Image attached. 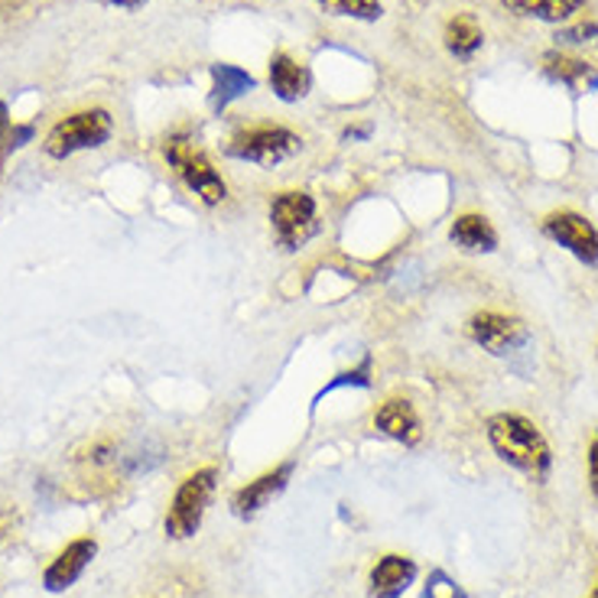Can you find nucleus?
<instances>
[{
	"label": "nucleus",
	"mask_w": 598,
	"mask_h": 598,
	"mask_svg": "<svg viewBox=\"0 0 598 598\" xmlns=\"http://www.w3.org/2000/svg\"><path fill=\"white\" fill-rule=\"evenodd\" d=\"M485 429H488V442H491L495 455L501 462H508L511 468H521L537 478H544L550 472L553 449L534 419H527L521 413H495Z\"/></svg>",
	"instance_id": "f257e3e1"
},
{
	"label": "nucleus",
	"mask_w": 598,
	"mask_h": 598,
	"mask_svg": "<svg viewBox=\"0 0 598 598\" xmlns=\"http://www.w3.org/2000/svg\"><path fill=\"white\" fill-rule=\"evenodd\" d=\"M218 472L215 468H199L183 478V485L173 495V504L167 511V537L173 540H190L196 537L205 521V511L215 498Z\"/></svg>",
	"instance_id": "f03ea898"
},
{
	"label": "nucleus",
	"mask_w": 598,
	"mask_h": 598,
	"mask_svg": "<svg viewBox=\"0 0 598 598\" xmlns=\"http://www.w3.org/2000/svg\"><path fill=\"white\" fill-rule=\"evenodd\" d=\"M163 157H167V163L183 176V183L199 196L205 205H218V202H224L228 196V186H224V180L211 170V163L202 157L199 150L190 144V137L186 134H173V137H167L163 141Z\"/></svg>",
	"instance_id": "7ed1b4c3"
},
{
	"label": "nucleus",
	"mask_w": 598,
	"mask_h": 598,
	"mask_svg": "<svg viewBox=\"0 0 598 598\" xmlns=\"http://www.w3.org/2000/svg\"><path fill=\"white\" fill-rule=\"evenodd\" d=\"M108 137H111V118H108V111H78V114L59 121V124L49 131L42 150H46L52 160H65V157H72V154H78V150H95V147H101Z\"/></svg>",
	"instance_id": "20e7f679"
},
{
	"label": "nucleus",
	"mask_w": 598,
	"mask_h": 598,
	"mask_svg": "<svg viewBox=\"0 0 598 598\" xmlns=\"http://www.w3.org/2000/svg\"><path fill=\"white\" fill-rule=\"evenodd\" d=\"M270 224L286 251L303 247L316 234V199L309 193H280L270 202Z\"/></svg>",
	"instance_id": "39448f33"
},
{
	"label": "nucleus",
	"mask_w": 598,
	"mask_h": 598,
	"mask_svg": "<svg viewBox=\"0 0 598 598\" xmlns=\"http://www.w3.org/2000/svg\"><path fill=\"white\" fill-rule=\"evenodd\" d=\"M468 339L485 349L495 358H508L521 352L530 342V332L521 319L504 316V313H475L468 319Z\"/></svg>",
	"instance_id": "423d86ee"
},
{
	"label": "nucleus",
	"mask_w": 598,
	"mask_h": 598,
	"mask_svg": "<svg viewBox=\"0 0 598 598\" xmlns=\"http://www.w3.org/2000/svg\"><path fill=\"white\" fill-rule=\"evenodd\" d=\"M300 150V137L290 134L286 127H254V131H244L231 141L228 154L237 157V160H251V163H260V167H273V163H283L286 157H293Z\"/></svg>",
	"instance_id": "0eeeda50"
},
{
	"label": "nucleus",
	"mask_w": 598,
	"mask_h": 598,
	"mask_svg": "<svg viewBox=\"0 0 598 598\" xmlns=\"http://www.w3.org/2000/svg\"><path fill=\"white\" fill-rule=\"evenodd\" d=\"M544 234L550 241H557L560 247H566L583 264H589V267L598 264V228L589 218H583L579 211H553V215H547L544 218Z\"/></svg>",
	"instance_id": "6e6552de"
},
{
	"label": "nucleus",
	"mask_w": 598,
	"mask_h": 598,
	"mask_svg": "<svg viewBox=\"0 0 598 598\" xmlns=\"http://www.w3.org/2000/svg\"><path fill=\"white\" fill-rule=\"evenodd\" d=\"M95 553H98V544H95L91 537L72 540V544L49 563V570L42 573V586H46L49 593H65L69 586L78 583V576L88 570V563L95 560Z\"/></svg>",
	"instance_id": "1a4fd4ad"
},
{
	"label": "nucleus",
	"mask_w": 598,
	"mask_h": 598,
	"mask_svg": "<svg viewBox=\"0 0 598 598\" xmlns=\"http://www.w3.org/2000/svg\"><path fill=\"white\" fill-rule=\"evenodd\" d=\"M290 475H293V465L286 462V465H277L273 472H264L260 478L247 481V485H244L241 491H234V498H231L234 514H237V517H254L257 511H264V508L286 488Z\"/></svg>",
	"instance_id": "9d476101"
},
{
	"label": "nucleus",
	"mask_w": 598,
	"mask_h": 598,
	"mask_svg": "<svg viewBox=\"0 0 598 598\" xmlns=\"http://www.w3.org/2000/svg\"><path fill=\"white\" fill-rule=\"evenodd\" d=\"M375 429H381L388 439H394L400 446H416L423 439V426H419V416L413 410L410 400L391 398L385 400L375 413Z\"/></svg>",
	"instance_id": "9b49d317"
},
{
	"label": "nucleus",
	"mask_w": 598,
	"mask_h": 598,
	"mask_svg": "<svg viewBox=\"0 0 598 598\" xmlns=\"http://www.w3.org/2000/svg\"><path fill=\"white\" fill-rule=\"evenodd\" d=\"M416 579V563L410 557L388 553L371 570V598H400Z\"/></svg>",
	"instance_id": "f8f14e48"
},
{
	"label": "nucleus",
	"mask_w": 598,
	"mask_h": 598,
	"mask_svg": "<svg viewBox=\"0 0 598 598\" xmlns=\"http://www.w3.org/2000/svg\"><path fill=\"white\" fill-rule=\"evenodd\" d=\"M452 244H459L468 254H491L498 247V231L485 215H459L449 231Z\"/></svg>",
	"instance_id": "ddd939ff"
},
{
	"label": "nucleus",
	"mask_w": 598,
	"mask_h": 598,
	"mask_svg": "<svg viewBox=\"0 0 598 598\" xmlns=\"http://www.w3.org/2000/svg\"><path fill=\"white\" fill-rule=\"evenodd\" d=\"M270 88L277 91L280 101H300L309 91V72L286 52H277L270 59Z\"/></svg>",
	"instance_id": "4468645a"
},
{
	"label": "nucleus",
	"mask_w": 598,
	"mask_h": 598,
	"mask_svg": "<svg viewBox=\"0 0 598 598\" xmlns=\"http://www.w3.org/2000/svg\"><path fill=\"white\" fill-rule=\"evenodd\" d=\"M254 88V75L237 69V65H228V62H218L211 65V108L221 111L228 108L234 98L247 95Z\"/></svg>",
	"instance_id": "2eb2a0df"
},
{
	"label": "nucleus",
	"mask_w": 598,
	"mask_h": 598,
	"mask_svg": "<svg viewBox=\"0 0 598 598\" xmlns=\"http://www.w3.org/2000/svg\"><path fill=\"white\" fill-rule=\"evenodd\" d=\"M504 7L521 16H540V20L560 23V20H570L573 13H579L586 7V0H504Z\"/></svg>",
	"instance_id": "dca6fc26"
},
{
	"label": "nucleus",
	"mask_w": 598,
	"mask_h": 598,
	"mask_svg": "<svg viewBox=\"0 0 598 598\" xmlns=\"http://www.w3.org/2000/svg\"><path fill=\"white\" fill-rule=\"evenodd\" d=\"M481 26L472 20V16H455V20H449V26H446V46H449V52L452 56H459V59H472L478 49H481Z\"/></svg>",
	"instance_id": "f3484780"
},
{
	"label": "nucleus",
	"mask_w": 598,
	"mask_h": 598,
	"mask_svg": "<svg viewBox=\"0 0 598 598\" xmlns=\"http://www.w3.org/2000/svg\"><path fill=\"white\" fill-rule=\"evenodd\" d=\"M335 16H355V20H378L381 3L378 0H319Z\"/></svg>",
	"instance_id": "a211bd4d"
},
{
	"label": "nucleus",
	"mask_w": 598,
	"mask_h": 598,
	"mask_svg": "<svg viewBox=\"0 0 598 598\" xmlns=\"http://www.w3.org/2000/svg\"><path fill=\"white\" fill-rule=\"evenodd\" d=\"M544 62H547V72H550L553 78H563V82H576V78H583V75L589 72L586 62L566 59V56H547Z\"/></svg>",
	"instance_id": "6ab92c4d"
},
{
	"label": "nucleus",
	"mask_w": 598,
	"mask_h": 598,
	"mask_svg": "<svg viewBox=\"0 0 598 598\" xmlns=\"http://www.w3.org/2000/svg\"><path fill=\"white\" fill-rule=\"evenodd\" d=\"M423 598H465V596H462V589H459L446 573H432V576H429V583H426V589H423Z\"/></svg>",
	"instance_id": "aec40b11"
},
{
	"label": "nucleus",
	"mask_w": 598,
	"mask_h": 598,
	"mask_svg": "<svg viewBox=\"0 0 598 598\" xmlns=\"http://www.w3.org/2000/svg\"><path fill=\"white\" fill-rule=\"evenodd\" d=\"M586 472H589V491L598 501V429L589 439V452H586Z\"/></svg>",
	"instance_id": "412c9836"
},
{
	"label": "nucleus",
	"mask_w": 598,
	"mask_h": 598,
	"mask_svg": "<svg viewBox=\"0 0 598 598\" xmlns=\"http://www.w3.org/2000/svg\"><path fill=\"white\" fill-rule=\"evenodd\" d=\"M596 36H598L596 23H586V26H573V29H563V33H560V39H563V42H593Z\"/></svg>",
	"instance_id": "4be33fe9"
},
{
	"label": "nucleus",
	"mask_w": 598,
	"mask_h": 598,
	"mask_svg": "<svg viewBox=\"0 0 598 598\" xmlns=\"http://www.w3.org/2000/svg\"><path fill=\"white\" fill-rule=\"evenodd\" d=\"M7 137H10V118H7V105L0 101V150L7 147Z\"/></svg>",
	"instance_id": "5701e85b"
},
{
	"label": "nucleus",
	"mask_w": 598,
	"mask_h": 598,
	"mask_svg": "<svg viewBox=\"0 0 598 598\" xmlns=\"http://www.w3.org/2000/svg\"><path fill=\"white\" fill-rule=\"evenodd\" d=\"M105 3H111V7H127V10H134V7H144L147 0H105Z\"/></svg>",
	"instance_id": "b1692460"
},
{
	"label": "nucleus",
	"mask_w": 598,
	"mask_h": 598,
	"mask_svg": "<svg viewBox=\"0 0 598 598\" xmlns=\"http://www.w3.org/2000/svg\"><path fill=\"white\" fill-rule=\"evenodd\" d=\"M589 598H598V579H596V586H593V593H589Z\"/></svg>",
	"instance_id": "393cba45"
}]
</instances>
